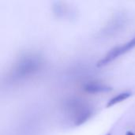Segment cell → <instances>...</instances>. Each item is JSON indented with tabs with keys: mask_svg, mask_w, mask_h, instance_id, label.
<instances>
[{
	"mask_svg": "<svg viewBox=\"0 0 135 135\" xmlns=\"http://www.w3.org/2000/svg\"><path fill=\"white\" fill-rule=\"evenodd\" d=\"M84 90L86 93H107L111 91L112 89L108 85H105L101 82L97 81H89L84 85L83 86Z\"/></svg>",
	"mask_w": 135,
	"mask_h": 135,
	"instance_id": "obj_4",
	"label": "cell"
},
{
	"mask_svg": "<svg viewBox=\"0 0 135 135\" xmlns=\"http://www.w3.org/2000/svg\"><path fill=\"white\" fill-rule=\"evenodd\" d=\"M131 96V93H127V92L126 93H122L117 95L116 97H113L112 99H111L108 101V103L107 104L106 108H111V107H112V106H114V105H115V104H117L119 103H121L123 100L128 99Z\"/></svg>",
	"mask_w": 135,
	"mask_h": 135,
	"instance_id": "obj_5",
	"label": "cell"
},
{
	"mask_svg": "<svg viewBox=\"0 0 135 135\" xmlns=\"http://www.w3.org/2000/svg\"><path fill=\"white\" fill-rule=\"evenodd\" d=\"M135 47V36L132 38L130 41L127 43H125L124 44L121 46L115 47L112 48L109 52H108L103 59H101L98 62H97V66L98 67H102L105 66L108 64H110L112 62L118 59L119 56L124 55L125 53L130 51L131 49Z\"/></svg>",
	"mask_w": 135,
	"mask_h": 135,
	"instance_id": "obj_2",
	"label": "cell"
},
{
	"mask_svg": "<svg viewBox=\"0 0 135 135\" xmlns=\"http://www.w3.org/2000/svg\"><path fill=\"white\" fill-rule=\"evenodd\" d=\"M107 135H111V134H107Z\"/></svg>",
	"mask_w": 135,
	"mask_h": 135,
	"instance_id": "obj_7",
	"label": "cell"
},
{
	"mask_svg": "<svg viewBox=\"0 0 135 135\" xmlns=\"http://www.w3.org/2000/svg\"><path fill=\"white\" fill-rule=\"evenodd\" d=\"M69 108L74 112V125L80 126L85 123L93 115V109L80 100H73L70 102Z\"/></svg>",
	"mask_w": 135,
	"mask_h": 135,
	"instance_id": "obj_3",
	"label": "cell"
},
{
	"mask_svg": "<svg viewBox=\"0 0 135 135\" xmlns=\"http://www.w3.org/2000/svg\"><path fill=\"white\" fill-rule=\"evenodd\" d=\"M43 66V59L37 54H26L21 56L13 68V76L25 78L39 72Z\"/></svg>",
	"mask_w": 135,
	"mask_h": 135,
	"instance_id": "obj_1",
	"label": "cell"
},
{
	"mask_svg": "<svg viewBox=\"0 0 135 135\" xmlns=\"http://www.w3.org/2000/svg\"><path fill=\"white\" fill-rule=\"evenodd\" d=\"M126 135H135L133 132H131V131H128V132H127V134Z\"/></svg>",
	"mask_w": 135,
	"mask_h": 135,
	"instance_id": "obj_6",
	"label": "cell"
}]
</instances>
